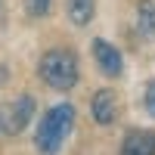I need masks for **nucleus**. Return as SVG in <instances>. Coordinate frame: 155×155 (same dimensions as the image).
Instances as JSON below:
<instances>
[{"instance_id": "f257e3e1", "label": "nucleus", "mask_w": 155, "mask_h": 155, "mask_svg": "<svg viewBox=\"0 0 155 155\" xmlns=\"http://www.w3.org/2000/svg\"><path fill=\"white\" fill-rule=\"evenodd\" d=\"M74 130V106L71 102H56L44 112L41 124L34 130V146L41 155H59L65 140Z\"/></svg>"}, {"instance_id": "9b49d317", "label": "nucleus", "mask_w": 155, "mask_h": 155, "mask_svg": "<svg viewBox=\"0 0 155 155\" xmlns=\"http://www.w3.org/2000/svg\"><path fill=\"white\" fill-rule=\"evenodd\" d=\"M0 134H3V115H0Z\"/></svg>"}, {"instance_id": "1a4fd4ad", "label": "nucleus", "mask_w": 155, "mask_h": 155, "mask_svg": "<svg viewBox=\"0 0 155 155\" xmlns=\"http://www.w3.org/2000/svg\"><path fill=\"white\" fill-rule=\"evenodd\" d=\"M50 9H53V0H25V12H28L31 19L50 16Z\"/></svg>"}, {"instance_id": "f8f14e48", "label": "nucleus", "mask_w": 155, "mask_h": 155, "mask_svg": "<svg viewBox=\"0 0 155 155\" xmlns=\"http://www.w3.org/2000/svg\"><path fill=\"white\" fill-rule=\"evenodd\" d=\"M0 3H3V0H0Z\"/></svg>"}, {"instance_id": "9d476101", "label": "nucleus", "mask_w": 155, "mask_h": 155, "mask_svg": "<svg viewBox=\"0 0 155 155\" xmlns=\"http://www.w3.org/2000/svg\"><path fill=\"white\" fill-rule=\"evenodd\" d=\"M143 106H146V115H149V118H155V81H149L146 90H143Z\"/></svg>"}, {"instance_id": "423d86ee", "label": "nucleus", "mask_w": 155, "mask_h": 155, "mask_svg": "<svg viewBox=\"0 0 155 155\" xmlns=\"http://www.w3.org/2000/svg\"><path fill=\"white\" fill-rule=\"evenodd\" d=\"M121 155H155V134L152 130H130L121 140Z\"/></svg>"}, {"instance_id": "39448f33", "label": "nucleus", "mask_w": 155, "mask_h": 155, "mask_svg": "<svg viewBox=\"0 0 155 155\" xmlns=\"http://www.w3.org/2000/svg\"><path fill=\"white\" fill-rule=\"evenodd\" d=\"M90 112H93V121L109 127L115 124V118H118V96H115V90L102 87L93 93V99H90Z\"/></svg>"}, {"instance_id": "f03ea898", "label": "nucleus", "mask_w": 155, "mask_h": 155, "mask_svg": "<svg viewBox=\"0 0 155 155\" xmlns=\"http://www.w3.org/2000/svg\"><path fill=\"white\" fill-rule=\"evenodd\" d=\"M37 74H41V81L50 87V90H59V93H65L78 84V56L71 50H47L41 56V65H37Z\"/></svg>"}, {"instance_id": "20e7f679", "label": "nucleus", "mask_w": 155, "mask_h": 155, "mask_svg": "<svg viewBox=\"0 0 155 155\" xmlns=\"http://www.w3.org/2000/svg\"><path fill=\"white\" fill-rule=\"evenodd\" d=\"M34 109H37V99H34V96H28V93L19 96V99L9 106V112L3 115V130H6V134H22L25 127L31 124Z\"/></svg>"}, {"instance_id": "7ed1b4c3", "label": "nucleus", "mask_w": 155, "mask_h": 155, "mask_svg": "<svg viewBox=\"0 0 155 155\" xmlns=\"http://www.w3.org/2000/svg\"><path fill=\"white\" fill-rule=\"evenodd\" d=\"M90 50H93V62H96V68L106 74V78H121L124 74V56H121V50L109 44L106 37H96L93 44H90Z\"/></svg>"}, {"instance_id": "0eeeda50", "label": "nucleus", "mask_w": 155, "mask_h": 155, "mask_svg": "<svg viewBox=\"0 0 155 155\" xmlns=\"http://www.w3.org/2000/svg\"><path fill=\"white\" fill-rule=\"evenodd\" d=\"M65 9H68V22L74 28H84L96 16V0H65Z\"/></svg>"}, {"instance_id": "6e6552de", "label": "nucleus", "mask_w": 155, "mask_h": 155, "mask_svg": "<svg viewBox=\"0 0 155 155\" xmlns=\"http://www.w3.org/2000/svg\"><path fill=\"white\" fill-rule=\"evenodd\" d=\"M137 31L155 41V0H137Z\"/></svg>"}]
</instances>
